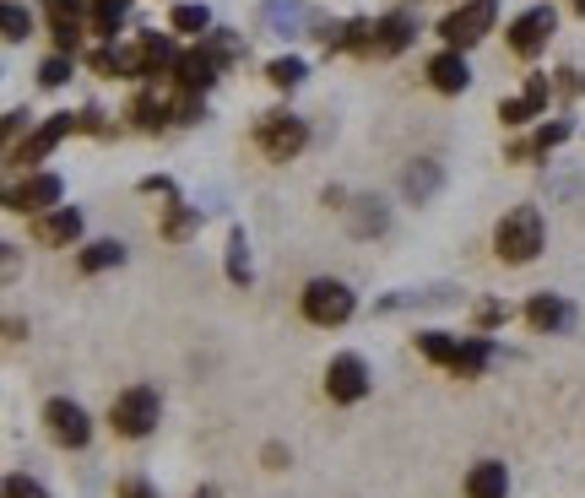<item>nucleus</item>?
<instances>
[{"label": "nucleus", "mask_w": 585, "mask_h": 498, "mask_svg": "<svg viewBox=\"0 0 585 498\" xmlns=\"http://www.w3.org/2000/svg\"><path fill=\"white\" fill-rule=\"evenodd\" d=\"M439 179H445V173H439V163H434V158H418V163L407 168V179H401V190H407V201H434V190H439Z\"/></svg>", "instance_id": "21"}, {"label": "nucleus", "mask_w": 585, "mask_h": 498, "mask_svg": "<svg viewBox=\"0 0 585 498\" xmlns=\"http://www.w3.org/2000/svg\"><path fill=\"white\" fill-rule=\"evenodd\" d=\"M466 498H509V471L504 460H477L466 477Z\"/></svg>", "instance_id": "18"}, {"label": "nucleus", "mask_w": 585, "mask_h": 498, "mask_svg": "<svg viewBox=\"0 0 585 498\" xmlns=\"http://www.w3.org/2000/svg\"><path fill=\"white\" fill-rule=\"evenodd\" d=\"M260 17H266V28H271V33H282V39H288V33H298V28L309 22V6H304V0H266V11H260Z\"/></svg>", "instance_id": "19"}, {"label": "nucleus", "mask_w": 585, "mask_h": 498, "mask_svg": "<svg viewBox=\"0 0 585 498\" xmlns=\"http://www.w3.org/2000/svg\"><path fill=\"white\" fill-rule=\"evenodd\" d=\"M504 320H509V303H483V309H477V326H483V331H494Z\"/></svg>", "instance_id": "35"}, {"label": "nucleus", "mask_w": 585, "mask_h": 498, "mask_svg": "<svg viewBox=\"0 0 585 498\" xmlns=\"http://www.w3.org/2000/svg\"><path fill=\"white\" fill-rule=\"evenodd\" d=\"M569 130H575V124H569V120L543 124V130H537V141H520V147H515V158H532V152H553L558 141H569Z\"/></svg>", "instance_id": "30"}, {"label": "nucleus", "mask_w": 585, "mask_h": 498, "mask_svg": "<svg viewBox=\"0 0 585 498\" xmlns=\"http://www.w3.org/2000/svg\"><path fill=\"white\" fill-rule=\"evenodd\" d=\"M43 422H49V439L54 445H66V450H82L87 439H92V422L77 401H66V396H54L49 407H43Z\"/></svg>", "instance_id": "11"}, {"label": "nucleus", "mask_w": 585, "mask_h": 498, "mask_svg": "<svg viewBox=\"0 0 585 498\" xmlns=\"http://www.w3.org/2000/svg\"><path fill=\"white\" fill-rule=\"evenodd\" d=\"M543 211L537 207H515L499 217V228H494V249H499V260H509V266H526V260H537L543 255Z\"/></svg>", "instance_id": "2"}, {"label": "nucleus", "mask_w": 585, "mask_h": 498, "mask_svg": "<svg viewBox=\"0 0 585 498\" xmlns=\"http://www.w3.org/2000/svg\"><path fill=\"white\" fill-rule=\"evenodd\" d=\"M126 11H130V0H98V6H92V33H98V39H115L120 22H126Z\"/></svg>", "instance_id": "24"}, {"label": "nucleus", "mask_w": 585, "mask_h": 498, "mask_svg": "<svg viewBox=\"0 0 585 498\" xmlns=\"http://www.w3.org/2000/svg\"><path fill=\"white\" fill-rule=\"evenodd\" d=\"M92 71L98 77H126L120 71V49H92Z\"/></svg>", "instance_id": "34"}, {"label": "nucleus", "mask_w": 585, "mask_h": 498, "mask_svg": "<svg viewBox=\"0 0 585 498\" xmlns=\"http://www.w3.org/2000/svg\"><path fill=\"white\" fill-rule=\"evenodd\" d=\"M158 417H163V396L152 385H130V390L115 396V407H109V422H115L120 439H147L158 428Z\"/></svg>", "instance_id": "3"}, {"label": "nucleus", "mask_w": 585, "mask_h": 498, "mask_svg": "<svg viewBox=\"0 0 585 498\" xmlns=\"http://www.w3.org/2000/svg\"><path fill=\"white\" fill-rule=\"evenodd\" d=\"M326 396H331V401H341V407L364 401V396H369V363H364L358 352H341V358H331V369H326Z\"/></svg>", "instance_id": "9"}, {"label": "nucleus", "mask_w": 585, "mask_h": 498, "mask_svg": "<svg viewBox=\"0 0 585 498\" xmlns=\"http://www.w3.org/2000/svg\"><path fill=\"white\" fill-rule=\"evenodd\" d=\"M304 77H309V66H304L298 54H282V60H271V66H266V82L282 87V92H292V87L304 82Z\"/></svg>", "instance_id": "27"}, {"label": "nucleus", "mask_w": 585, "mask_h": 498, "mask_svg": "<svg viewBox=\"0 0 585 498\" xmlns=\"http://www.w3.org/2000/svg\"><path fill=\"white\" fill-rule=\"evenodd\" d=\"M6 498H49V494H43V482H33L28 471H11L6 477Z\"/></svg>", "instance_id": "33"}, {"label": "nucleus", "mask_w": 585, "mask_h": 498, "mask_svg": "<svg viewBox=\"0 0 585 498\" xmlns=\"http://www.w3.org/2000/svg\"><path fill=\"white\" fill-rule=\"evenodd\" d=\"M196 498H222V494L217 488H196Z\"/></svg>", "instance_id": "38"}, {"label": "nucleus", "mask_w": 585, "mask_h": 498, "mask_svg": "<svg viewBox=\"0 0 585 498\" xmlns=\"http://www.w3.org/2000/svg\"><path fill=\"white\" fill-rule=\"evenodd\" d=\"M353 309H358V298L347 282H336V277H315L309 288H304V320L309 326H341V320H353Z\"/></svg>", "instance_id": "5"}, {"label": "nucleus", "mask_w": 585, "mask_h": 498, "mask_svg": "<svg viewBox=\"0 0 585 498\" xmlns=\"http://www.w3.org/2000/svg\"><path fill=\"white\" fill-rule=\"evenodd\" d=\"M168 66H179V54H173V43L163 33H141L130 49H120V71L126 77H158Z\"/></svg>", "instance_id": "7"}, {"label": "nucleus", "mask_w": 585, "mask_h": 498, "mask_svg": "<svg viewBox=\"0 0 585 498\" xmlns=\"http://www.w3.org/2000/svg\"><path fill=\"white\" fill-rule=\"evenodd\" d=\"M39 82L43 87H66V82H71V54H49V60L39 66Z\"/></svg>", "instance_id": "32"}, {"label": "nucleus", "mask_w": 585, "mask_h": 498, "mask_svg": "<svg viewBox=\"0 0 585 498\" xmlns=\"http://www.w3.org/2000/svg\"><path fill=\"white\" fill-rule=\"evenodd\" d=\"M428 82L439 87V92H466V87H472V66H466V54H460V49L434 54V60H428Z\"/></svg>", "instance_id": "17"}, {"label": "nucleus", "mask_w": 585, "mask_h": 498, "mask_svg": "<svg viewBox=\"0 0 585 498\" xmlns=\"http://www.w3.org/2000/svg\"><path fill=\"white\" fill-rule=\"evenodd\" d=\"M385 228H390L385 201H379V196H358V201H353V233H358V239H375Z\"/></svg>", "instance_id": "20"}, {"label": "nucleus", "mask_w": 585, "mask_h": 498, "mask_svg": "<svg viewBox=\"0 0 585 498\" xmlns=\"http://www.w3.org/2000/svg\"><path fill=\"white\" fill-rule=\"evenodd\" d=\"M196 222H201V211L173 201V207H168V222H163V239H173V245H179V239H190V233H196Z\"/></svg>", "instance_id": "31"}, {"label": "nucleus", "mask_w": 585, "mask_h": 498, "mask_svg": "<svg viewBox=\"0 0 585 498\" xmlns=\"http://www.w3.org/2000/svg\"><path fill=\"white\" fill-rule=\"evenodd\" d=\"M418 352L428 363L450 369L456 379H477L494 363V341L488 336H445V331H418Z\"/></svg>", "instance_id": "1"}, {"label": "nucleus", "mask_w": 585, "mask_h": 498, "mask_svg": "<svg viewBox=\"0 0 585 498\" xmlns=\"http://www.w3.org/2000/svg\"><path fill=\"white\" fill-rule=\"evenodd\" d=\"M526 320H532V331L558 336V331H569V326H575V309H569L558 292H537V298L526 303Z\"/></svg>", "instance_id": "14"}, {"label": "nucleus", "mask_w": 585, "mask_h": 498, "mask_svg": "<svg viewBox=\"0 0 585 498\" xmlns=\"http://www.w3.org/2000/svg\"><path fill=\"white\" fill-rule=\"evenodd\" d=\"M0 28H6V39H11V43L33 39V17H28V6H22V0H6V11H0Z\"/></svg>", "instance_id": "29"}, {"label": "nucleus", "mask_w": 585, "mask_h": 498, "mask_svg": "<svg viewBox=\"0 0 585 498\" xmlns=\"http://www.w3.org/2000/svg\"><path fill=\"white\" fill-rule=\"evenodd\" d=\"M553 28H558L553 6H532V11H520V17L509 22V49H515L520 60H532V54H543V43L553 39Z\"/></svg>", "instance_id": "10"}, {"label": "nucleus", "mask_w": 585, "mask_h": 498, "mask_svg": "<svg viewBox=\"0 0 585 498\" xmlns=\"http://www.w3.org/2000/svg\"><path fill=\"white\" fill-rule=\"evenodd\" d=\"M173 114H179V103H168L158 92H141V98L130 103V120L141 124V130H158V124H168Z\"/></svg>", "instance_id": "22"}, {"label": "nucleus", "mask_w": 585, "mask_h": 498, "mask_svg": "<svg viewBox=\"0 0 585 498\" xmlns=\"http://www.w3.org/2000/svg\"><path fill=\"white\" fill-rule=\"evenodd\" d=\"M60 196H66V185H60V173H28L11 196H6V211H22V217H43V211L60 207Z\"/></svg>", "instance_id": "8"}, {"label": "nucleus", "mask_w": 585, "mask_h": 498, "mask_svg": "<svg viewBox=\"0 0 585 498\" xmlns=\"http://www.w3.org/2000/svg\"><path fill=\"white\" fill-rule=\"evenodd\" d=\"M120 498H163V494H158L147 477H126V482H120Z\"/></svg>", "instance_id": "36"}, {"label": "nucleus", "mask_w": 585, "mask_h": 498, "mask_svg": "<svg viewBox=\"0 0 585 498\" xmlns=\"http://www.w3.org/2000/svg\"><path fill=\"white\" fill-rule=\"evenodd\" d=\"M33 239H39L43 249H66L82 239V211L77 207H54L43 211V217H33Z\"/></svg>", "instance_id": "13"}, {"label": "nucleus", "mask_w": 585, "mask_h": 498, "mask_svg": "<svg viewBox=\"0 0 585 498\" xmlns=\"http://www.w3.org/2000/svg\"><path fill=\"white\" fill-rule=\"evenodd\" d=\"M255 141H260V152L271 163H292L304 152V141H309V124L298 120V114H288V109H271V114H260V124H255Z\"/></svg>", "instance_id": "4"}, {"label": "nucleus", "mask_w": 585, "mask_h": 498, "mask_svg": "<svg viewBox=\"0 0 585 498\" xmlns=\"http://www.w3.org/2000/svg\"><path fill=\"white\" fill-rule=\"evenodd\" d=\"M217 66H222V60H217V54H211L207 43H201V49H190V54H179V66H173V77H179V87H185V92H196V98H201V92H207L211 82H217Z\"/></svg>", "instance_id": "15"}, {"label": "nucleus", "mask_w": 585, "mask_h": 498, "mask_svg": "<svg viewBox=\"0 0 585 498\" xmlns=\"http://www.w3.org/2000/svg\"><path fill=\"white\" fill-rule=\"evenodd\" d=\"M575 6H581V17H585V0H575Z\"/></svg>", "instance_id": "39"}, {"label": "nucleus", "mask_w": 585, "mask_h": 498, "mask_svg": "<svg viewBox=\"0 0 585 498\" xmlns=\"http://www.w3.org/2000/svg\"><path fill=\"white\" fill-rule=\"evenodd\" d=\"M168 28L173 33H185V39H207L211 33V6H173V17H168Z\"/></svg>", "instance_id": "23"}, {"label": "nucleus", "mask_w": 585, "mask_h": 498, "mask_svg": "<svg viewBox=\"0 0 585 498\" xmlns=\"http://www.w3.org/2000/svg\"><path fill=\"white\" fill-rule=\"evenodd\" d=\"M71 130H87V114H54L49 124H39V136H33V141H22V147L11 152V163H39L43 152H54Z\"/></svg>", "instance_id": "12"}, {"label": "nucleus", "mask_w": 585, "mask_h": 498, "mask_svg": "<svg viewBox=\"0 0 585 498\" xmlns=\"http://www.w3.org/2000/svg\"><path fill=\"white\" fill-rule=\"evenodd\" d=\"M141 190H147V196H173V179L152 173V179H141Z\"/></svg>", "instance_id": "37"}, {"label": "nucleus", "mask_w": 585, "mask_h": 498, "mask_svg": "<svg viewBox=\"0 0 585 498\" xmlns=\"http://www.w3.org/2000/svg\"><path fill=\"white\" fill-rule=\"evenodd\" d=\"M126 260V245L120 239H98V245L82 249V271H109V266H120Z\"/></svg>", "instance_id": "26"}, {"label": "nucleus", "mask_w": 585, "mask_h": 498, "mask_svg": "<svg viewBox=\"0 0 585 498\" xmlns=\"http://www.w3.org/2000/svg\"><path fill=\"white\" fill-rule=\"evenodd\" d=\"M228 282H250V239H245V228H234L228 233Z\"/></svg>", "instance_id": "25"}, {"label": "nucleus", "mask_w": 585, "mask_h": 498, "mask_svg": "<svg viewBox=\"0 0 585 498\" xmlns=\"http://www.w3.org/2000/svg\"><path fill=\"white\" fill-rule=\"evenodd\" d=\"M543 103H547V98H537V92L504 98V103H499V120H504V124H526V120H537V114H543Z\"/></svg>", "instance_id": "28"}, {"label": "nucleus", "mask_w": 585, "mask_h": 498, "mask_svg": "<svg viewBox=\"0 0 585 498\" xmlns=\"http://www.w3.org/2000/svg\"><path fill=\"white\" fill-rule=\"evenodd\" d=\"M494 11H499V0H460L456 11L439 22V39L450 43V49H472V43L494 28Z\"/></svg>", "instance_id": "6"}, {"label": "nucleus", "mask_w": 585, "mask_h": 498, "mask_svg": "<svg viewBox=\"0 0 585 498\" xmlns=\"http://www.w3.org/2000/svg\"><path fill=\"white\" fill-rule=\"evenodd\" d=\"M413 33H418V28H413V17L390 11V17H379V22H375V49H369V54H375V60H390V54H401V49L413 43Z\"/></svg>", "instance_id": "16"}]
</instances>
